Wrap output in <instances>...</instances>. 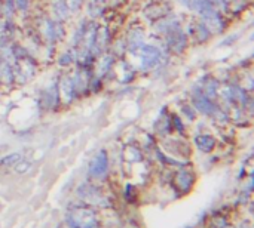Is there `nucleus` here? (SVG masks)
Masks as SVG:
<instances>
[{
    "instance_id": "nucleus-5",
    "label": "nucleus",
    "mask_w": 254,
    "mask_h": 228,
    "mask_svg": "<svg viewBox=\"0 0 254 228\" xmlns=\"http://www.w3.org/2000/svg\"><path fill=\"white\" fill-rule=\"evenodd\" d=\"M193 101H195V107L204 114H213L216 111V105L211 102V99L208 96H205L204 93H201V92L195 96Z\"/></svg>"
},
{
    "instance_id": "nucleus-3",
    "label": "nucleus",
    "mask_w": 254,
    "mask_h": 228,
    "mask_svg": "<svg viewBox=\"0 0 254 228\" xmlns=\"http://www.w3.org/2000/svg\"><path fill=\"white\" fill-rule=\"evenodd\" d=\"M201 16H202V24L208 28L210 33H214L216 34V33H220L223 30V27H225L223 25V19H222L220 13L214 7L208 9Z\"/></svg>"
},
{
    "instance_id": "nucleus-8",
    "label": "nucleus",
    "mask_w": 254,
    "mask_h": 228,
    "mask_svg": "<svg viewBox=\"0 0 254 228\" xmlns=\"http://www.w3.org/2000/svg\"><path fill=\"white\" fill-rule=\"evenodd\" d=\"M113 62H115V59H113V56H112V55L101 56V59H100V65H98V71H100V74H101V76H103V74H106V73L113 67Z\"/></svg>"
},
{
    "instance_id": "nucleus-7",
    "label": "nucleus",
    "mask_w": 254,
    "mask_h": 228,
    "mask_svg": "<svg viewBox=\"0 0 254 228\" xmlns=\"http://www.w3.org/2000/svg\"><path fill=\"white\" fill-rule=\"evenodd\" d=\"M52 10L63 21L68 18V6H67L65 0H54L52 1Z\"/></svg>"
},
{
    "instance_id": "nucleus-10",
    "label": "nucleus",
    "mask_w": 254,
    "mask_h": 228,
    "mask_svg": "<svg viewBox=\"0 0 254 228\" xmlns=\"http://www.w3.org/2000/svg\"><path fill=\"white\" fill-rule=\"evenodd\" d=\"M0 80L1 82H10L13 80V71L9 67L7 62H1L0 64Z\"/></svg>"
},
{
    "instance_id": "nucleus-13",
    "label": "nucleus",
    "mask_w": 254,
    "mask_h": 228,
    "mask_svg": "<svg viewBox=\"0 0 254 228\" xmlns=\"http://www.w3.org/2000/svg\"><path fill=\"white\" fill-rule=\"evenodd\" d=\"M211 3H216V4H223V3H226V0H210Z\"/></svg>"
},
{
    "instance_id": "nucleus-9",
    "label": "nucleus",
    "mask_w": 254,
    "mask_h": 228,
    "mask_svg": "<svg viewBox=\"0 0 254 228\" xmlns=\"http://www.w3.org/2000/svg\"><path fill=\"white\" fill-rule=\"evenodd\" d=\"M196 144H198V147H199L202 151H210V150H213V147H214V139H213L211 137L204 135V137H198V138H196Z\"/></svg>"
},
{
    "instance_id": "nucleus-6",
    "label": "nucleus",
    "mask_w": 254,
    "mask_h": 228,
    "mask_svg": "<svg viewBox=\"0 0 254 228\" xmlns=\"http://www.w3.org/2000/svg\"><path fill=\"white\" fill-rule=\"evenodd\" d=\"M60 91H61V96H63V99L65 102H70L76 96V91H74V86H73V82H71L70 77H64L63 79Z\"/></svg>"
},
{
    "instance_id": "nucleus-1",
    "label": "nucleus",
    "mask_w": 254,
    "mask_h": 228,
    "mask_svg": "<svg viewBox=\"0 0 254 228\" xmlns=\"http://www.w3.org/2000/svg\"><path fill=\"white\" fill-rule=\"evenodd\" d=\"M68 223L74 228H97L98 226L94 212L89 209H76L70 212Z\"/></svg>"
},
{
    "instance_id": "nucleus-11",
    "label": "nucleus",
    "mask_w": 254,
    "mask_h": 228,
    "mask_svg": "<svg viewBox=\"0 0 254 228\" xmlns=\"http://www.w3.org/2000/svg\"><path fill=\"white\" fill-rule=\"evenodd\" d=\"M19 160H21V154H18V153H12V154H9V156L3 157V159L0 160V165H1V166H13V165H16Z\"/></svg>"
},
{
    "instance_id": "nucleus-4",
    "label": "nucleus",
    "mask_w": 254,
    "mask_h": 228,
    "mask_svg": "<svg viewBox=\"0 0 254 228\" xmlns=\"http://www.w3.org/2000/svg\"><path fill=\"white\" fill-rule=\"evenodd\" d=\"M107 168H109L107 154H106V151H100V153L94 157V160L91 162V165H89V172H91V175H94V177H101V175H104V174L107 172Z\"/></svg>"
},
{
    "instance_id": "nucleus-12",
    "label": "nucleus",
    "mask_w": 254,
    "mask_h": 228,
    "mask_svg": "<svg viewBox=\"0 0 254 228\" xmlns=\"http://www.w3.org/2000/svg\"><path fill=\"white\" fill-rule=\"evenodd\" d=\"M27 7H28V0H15V9L27 10Z\"/></svg>"
},
{
    "instance_id": "nucleus-2",
    "label": "nucleus",
    "mask_w": 254,
    "mask_h": 228,
    "mask_svg": "<svg viewBox=\"0 0 254 228\" xmlns=\"http://www.w3.org/2000/svg\"><path fill=\"white\" fill-rule=\"evenodd\" d=\"M138 49H140V61L143 70H150L161 61V50L158 47L152 45H141L138 46Z\"/></svg>"
}]
</instances>
